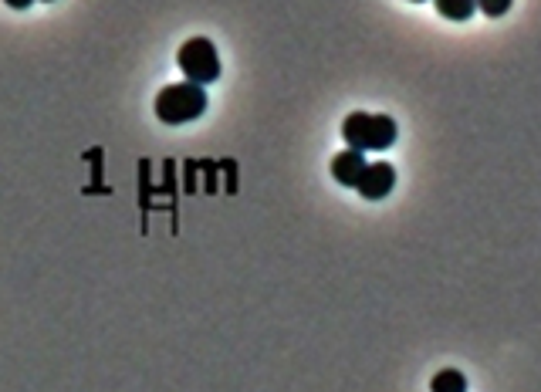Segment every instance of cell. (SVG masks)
Returning <instances> with one entry per match:
<instances>
[{
	"instance_id": "ba28073f",
	"label": "cell",
	"mask_w": 541,
	"mask_h": 392,
	"mask_svg": "<svg viewBox=\"0 0 541 392\" xmlns=\"http://www.w3.org/2000/svg\"><path fill=\"white\" fill-rule=\"evenodd\" d=\"M514 0H477V11H481L484 17H504L511 11Z\"/></svg>"
},
{
	"instance_id": "277c9868",
	"label": "cell",
	"mask_w": 541,
	"mask_h": 392,
	"mask_svg": "<svg viewBox=\"0 0 541 392\" xmlns=\"http://www.w3.org/2000/svg\"><path fill=\"white\" fill-rule=\"evenodd\" d=\"M393 186H396V169L393 166L389 163H366L356 190H359L362 200L376 203V200H386V196L393 193Z\"/></svg>"
},
{
	"instance_id": "30bf717a",
	"label": "cell",
	"mask_w": 541,
	"mask_h": 392,
	"mask_svg": "<svg viewBox=\"0 0 541 392\" xmlns=\"http://www.w3.org/2000/svg\"><path fill=\"white\" fill-rule=\"evenodd\" d=\"M413 4H420V0H413Z\"/></svg>"
},
{
	"instance_id": "52a82bcc",
	"label": "cell",
	"mask_w": 541,
	"mask_h": 392,
	"mask_svg": "<svg viewBox=\"0 0 541 392\" xmlns=\"http://www.w3.org/2000/svg\"><path fill=\"white\" fill-rule=\"evenodd\" d=\"M430 392H467V376L460 369H440L430 379Z\"/></svg>"
},
{
	"instance_id": "7a4b0ae2",
	"label": "cell",
	"mask_w": 541,
	"mask_h": 392,
	"mask_svg": "<svg viewBox=\"0 0 541 392\" xmlns=\"http://www.w3.org/2000/svg\"><path fill=\"white\" fill-rule=\"evenodd\" d=\"M203 112H207V92H203V85L176 82L166 85L156 95V119L166 122V126H186V122L200 119Z\"/></svg>"
},
{
	"instance_id": "3957f363",
	"label": "cell",
	"mask_w": 541,
	"mask_h": 392,
	"mask_svg": "<svg viewBox=\"0 0 541 392\" xmlns=\"http://www.w3.org/2000/svg\"><path fill=\"white\" fill-rule=\"evenodd\" d=\"M176 65L193 85H214L220 78V55L210 38H190L176 51Z\"/></svg>"
},
{
	"instance_id": "9c48e42d",
	"label": "cell",
	"mask_w": 541,
	"mask_h": 392,
	"mask_svg": "<svg viewBox=\"0 0 541 392\" xmlns=\"http://www.w3.org/2000/svg\"><path fill=\"white\" fill-rule=\"evenodd\" d=\"M7 7H14V11H24V7H31L34 0H4Z\"/></svg>"
},
{
	"instance_id": "5b68a950",
	"label": "cell",
	"mask_w": 541,
	"mask_h": 392,
	"mask_svg": "<svg viewBox=\"0 0 541 392\" xmlns=\"http://www.w3.org/2000/svg\"><path fill=\"white\" fill-rule=\"evenodd\" d=\"M362 169H366V153H359V149H342V153L332 159V176L339 186H356Z\"/></svg>"
},
{
	"instance_id": "6da1fadb",
	"label": "cell",
	"mask_w": 541,
	"mask_h": 392,
	"mask_svg": "<svg viewBox=\"0 0 541 392\" xmlns=\"http://www.w3.org/2000/svg\"><path fill=\"white\" fill-rule=\"evenodd\" d=\"M399 136V126L389 115H372V112H352L342 122V139L349 142V149L359 153H383Z\"/></svg>"
},
{
	"instance_id": "8992f818",
	"label": "cell",
	"mask_w": 541,
	"mask_h": 392,
	"mask_svg": "<svg viewBox=\"0 0 541 392\" xmlns=\"http://www.w3.org/2000/svg\"><path fill=\"white\" fill-rule=\"evenodd\" d=\"M433 7L447 21H470L477 14V0H433Z\"/></svg>"
}]
</instances>
